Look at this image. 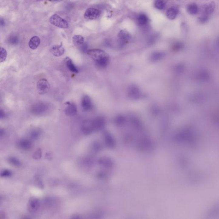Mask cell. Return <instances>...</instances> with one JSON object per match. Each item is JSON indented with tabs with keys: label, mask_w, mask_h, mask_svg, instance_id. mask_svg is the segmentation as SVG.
<instances>
[{
	"label": "cell",
	"mask_w": 219,
	"mask_h": 219,
	"mask_svg": "<svg viewBox=\"0 0 219 219\" xmlns=\"http://www.w3.org/2000/svg\"><path fill=\"white\" fill-rule=\"evenodd\" d=\"M40 43V38L38 36H34L30 39L29 43V46L31 49L35 50L38 47Z\"/></svg>",
	"instance_id": "obj_14"
},
{
	"label": "cell",
	"mask_w": 219,
	"mask_h": 219,
	"mask_svg": "<svg viewBox=\"0 0 219 219\" xmlns=\"http://www.w3.org/2000/svg\"><path fill=\"white\" fill-rule=\"evenodd\" d=\"M178 13V8L175 7H173L167 10L166 15L168 18L170 19L173 20L176 18Z\"/></svg>",
	"instance_id": "obj_16"
},
{
	"label": "cell",
	"mask_w": 219,
	"mask_h": 219,
	"mask_svg": "<svg viewBox=\"0 0 219 219\" xmlns=\"http://www.w3.org/2000/svg\"><path fill=\"white\" fill-rule=\"evenodd\" d=\"M17 146L21 150L27 151L31 150L33 147V144L31 140L27 139H23L18 142Z\"/></svg>",
	"instance_id": "obj_10"
},
{
	"label": "cell",
	"mask_w": 219,
	"mask_h": 219,
	"mask_svg": "<svg viewBox=\"0 0 219 219\" xmlns=\"http://www.w3.org/2000/svg\"><path fill=\"white\" fill-rule=\"evenodd\" d=\"M47 109V105L44 103H38L36 105H33L31 109V112L33 114L39 115L43 113Z\"/></svg>",
	"instance_id": "obj_9"
},
{
	"label": "cell",
	"mask_w": 219,
	"mask_h": 219,
	"mask_svg": "<svg viewBox=\"0 0 219 219\" xmlns=\"http://www.w3.org/2000/svg\"><path fill=\"white\" fill-rule=\"evenodd\" d=\"M9 42H10V43L15 45L18 43V38L16 37H14H14H12L10 38Z\"/></svg>",
	"instance_id": "obj_29"
},
{
	"label": "cell",
	"mask_w": 219,
	"mask_h": 219,
	"mask_svg": "<svg viewBox=\"0 0 219 219\" xmlns=\"http://www.w3.org/2000/svg\"><path fill=\"white\" fill-rule=\"evenodd\" d=\"M40 131L38 130H34L30 133V136L32 139L37 138L40 135Z\"/></svg>",
	"instance_id": "obj_27"
},
{
	"label": "cell",
	"mask_w": 219,
	"mask_h": 219,
	"mask_svg": "<svg viewBox=\"0 0 219 219\" xmlns=\"http://www.w3.org/2000/svg\"><path fill=\"white\" fill-rule=\"evenodd\" d=\"M72 40L75 45L79 46L82 45L84 43V38L81 35H75L73 36Z\"/></svg>",
	"instance_id": "obj_19"
},
{
	"label": "cell",
	"mask_w": 219,
	"mask_h": 219,
	"mask_svg": "<svg viewBox=\"0 0 219 219\" xmlns=\"http://www.w3.org/2000/svg\"><path fill=\"white\" fill-rule=\"evenodd\" d=\"M12 175V173L10 170H6L3 171L1 173V176L2 177H9Z\"/></svg>",
	"instance_id": "obj_28"
},
{
	"label": "cell",
	"mask_w": 219,
	"mask_h": 219,
	"mask_svg": "<svg viewBox=\"0 0 219 219\" xmlns=\"http://www.w3.org/2000/svg\"><path fill=\"white\" fill-rule=\"evenodd\" d=\"M39 206L40 203L38 199L33 197L29 199L27 206L29 212L32 213L36 212L39 208Z\"/></svg>",
	"instance_id": "obj_3"
},
{
	"label": "cell",
	"mask_w": 219,
	"mask_h": 219,
	"mask_svg": "<svg viewBox=\"0 0 219 219\" xmlns=\"http://www.w3.org/2000/svg\"><path fill=\"white\" fill-rule=\"evenodd\" d=\"M109 62V57L107 55H105L100 60L96 61L97 66L99 67L104 68L107 66Z\"/></svg>",
	"instance_id": "obj_18"
},
{
	"label": "cell",
	"mask_w": 219,
	"mask_h": 219,
	"mask_svg": "<svg viewBox=\"0 0 219 219\" xmlns=\"http://www.w3.org/2000/svg\"><path fill=\"white\" fill-rule=\"evenodd\" d=\"M118 38L119 39L120 44L123 45L129 42L131 39V36L128 31L126 30H121L118 34Z\"/></svg>",
	"instance_id": "obj_6"
},
{
	"label": "cell",
	"mask_w": 219,
	"mask_h": 219,
	"mask_svg": "<svg viewBox=\"0 0 219 219\" xmlns=\"http://www.w3.org/2000/svg\"><path fill=\"white\" fill-rule=\"evenodd\" d=\"M5 116H6V114H5V113L4 112V111H3L2 110H1V119L4 118H5Z\"/></svg>",
	"instance_id": "obj_30"
},
{
	"label": "cell",
	"mask_w": 219,
	"mask_h": 219,
	"mask_svg": "<svg viewBox=\"0 0 219 219\" xmlns=\"http://www.w3.org/2000/svg\"><path fill=\"white\" fill-rule=\"evenodd\" d=\"M46 157L49 160L50 158H51L52 157V154H51V153H47L46 155Z\"/></svg>",
	"instance_id": "obj_31"
},
{
	"label": "cell",
	"mask_w": 219,
	"mask_h": 219,
	"mask_svg": "<svg viewBox=\"0 0 219 219\" xmlns=\"http://www.w3.org/2000/svg\"><path fill=\"white\" fill-rule=\"evenodd\" d=\"M187 11L190 14L196 15L199 12V9L197 5L195 4H190L187 6Z\"/></svg>",
	"instance_id": "obj_20"
},
{
	"label": "cell",
	"mask_w": 219,
	"mask_h": 219,
	"mask_svg": "<svg viewBox=\"0 0 219 219\" xmlns=\"http://www.w3.org/2000/svg\"><path fill=\"white\" fill-rule=\"evenodd\" d=\"M50 52L55 57H60L64 54L65 50L62 45H54L50 49Z\"/></svg>",
	"instance_id": "obj_12"
},
{
	"label": "cell",
	"mask_w": 219,
	"mask_h": 219,
	"mask_svg": "<svg viewBox=\"0 0 219 219\" xmlns=\"http://www.w3.org/2000/svg\"><path fill=\"white\" fill-rule=\"evenodd\" d=\"M136 21L139 25L141 26H144L149 23V18L147 15L143 13L139 15L136 19Z\"/></svg>",
	"instance_id": "obj_15"
},
{
	"label": "cell",
	"mask_w": 219,
	"mask_h": 219,
	"mask_svg": "<svg viewBox=\"0 0 219 219\" xmlns=\"http://www.w3.org/2000/svg\"><path fill=\"white\" fill-rule=\"evenodd\" d=\"M37 1H44V0H37ZM47 1H50V2H56V1H58V0H47Z\"/></svg>",
	"instance_id": "obj_34"
},
{
	"label": "cell",
	"mask_w": 219,
	"mask_h": 219,
	"mask_svg": "<svg viewBox=\"0 0 219 219\" xmlns=\"http://www.w3.org/2000/svg\"><path fill=\"white\" fill-rule=\"evenodd\" d=\"M66 66L70 71L76 73L79 72V70L76 66L74 65L72 61L69 57H66Z\"/></svg>",
	"instance_id": "obj_17"
},
{
	"label": "cell",
	"mask_w": 219,
	"mask_h": 219,
	"mask_svg": "<svg viewBox=\"0 0 219 219\" xmlns=\"http://www.w3.org/2000/svg\"><path fill=\"white\" fill-rule=\"evenodd\" d=\"M73 217H72V218L73 219H78V218H80V217H79V215H76L73 216Z\"/></svg>",
	"instance_id": "obj_33"
},
{
	"label": "cell",
	"mask_w": 219,
	"mask_h": 219,
	"mask_svg": "<svg viewBox=\"0 0 219 219\" xmlns=\"http://www.w3.org/2000/svg\"><path fill=\"white\" fill-rule=\"evenodd\" d=\"M66 104L67 106L65 109V113L68 116H73L76 115L77 112V107L76 104L69 102H66Z\"/></svg>",
	"instance_id": "obj_8"
},
{
	"label": "cell",
	"mask_w": 219,
	"mask_h": 219,
	"mask_svg": "<svg viewBox=\"0 0 219 219\" xmlns=\"http://www.w3.org/2000/svg\"><path fill=\"white\" fill-rule=\"evenodd\" d=\"M7 52L6 50L2 47L1 48V59L0 61L1 62H3L5 61L7 58Z\"/></svg>",
	"instance_id": "obj_24"
},
{
	"label": "cell",
	"mask_w": 219,
	"mask_h": 219,
	"mask_svg": "<svg viewBox=\"0 0 219 219\" xmlns=\"http://www.w3.org/2000/svg\"><path fill=\"white\" fill-rule=\"evenodd\" d=\"M154 5L156 8L161 10L165 8L166 3L164 0H155Z\"/></svg>",
	"instance_id": "obj_22"
},
{
	"label": "cell",
	"mask_w": 219,
	"mask_h": 219,
	"mask_svg": "<svg viewBox=\"0 0 219 219\" xmlns=\"http://www.w3.org/2000/svg\"><path fill=\"white\" fill-rule=\"evenodd\" d=\"M101 11L98 9L89 8L86 10L84 17L86 19L93 20L98 19L100 16Z\"/></svg>",
	"instance_id": "obj_4"
},
{
	"label": "cell",
	"mask_w": 219,
	"mask_h": 219,
	"mask_svg": "<svg viewBox=\"0 0 219 219\" xmlns=\"http://www.w3.org/2000/svg\"><path fill=\"white\" fill-rule=\"evenodd\" d=\"M164 57V53L161 52H156L153 53L151 55L150 59L153 61H158V60L162 59Z\"/></svg>",
	"instance_id": "obj_21"
},
{
	"label": "cell",
	"mask_w": 219,
	"mask_h": 219,
	"mask_svg": "<svg viewBox=\"0 0 219 219\" xmlns=\"http://www.w3.org/2000/svg\"><path fill=\"white\" fill-rule=\"evenodd\" d=\"M36 87H37V91L39 94H44L49 91L50 83L46 79H41L37 82Z\"/></svg>",
	"instance_id": "obj_2"
},
{
	"label": "cell",
	"mask_w": 219,
	"mask_h": 219,
	"mask_svg": "<svg viewBox=\"0 0 219 219\" xmlns=\"http://www.w3.org/2000/svg\"><path fill=\"white\" fill-rule=\"evenodd\" d=\"M42 156V152L40 149H39L36 150V152H34L33 155V159L35 160H39L41 158Z\"/></svg>",
	"instance_id": "obj_26"
},
{
	"label": "cell",
	"mask_w": 219,
	"mask_h": 219,
	"mask_svg": "<svg viewBox=\"0 0 219 219\" xmlns=\"http://www.w3.org/2000/svg\"><path fill=\"white\" fill-rule=\"evenodd\" d=\"M215 7V5L214 2L205 5L203 8V15L209 17V15L212 14L213 12L214 11Z\"/></svg>",
	"instance_id": "obj_13"
},
{
	"label": "cell",
	"mask_w": 219,
	"mask_h": 219,
	"mask_svg": "<svg viewBox=\"0 0 219 219\" xmlns=\"http://www.w3.org/2000/svg\"><path fill=\"white\" fill-rule=\"evenodd\" d=\"M81 130L85 135L90 134L94 130H95L93 121L87 120L84 121L82 123Z\"/></svg>",
	"instance_id": "obj_5"
},
{
	"label": "cell",
	"mask_w": 219,
	"mask_h": 219,
	"mask_svg": "<svg viewBox=\"0 0 219 219\" xmlns=\"http://www.w3.org/2000/svg\"><path fill=\"white\" fill-rule=\"evenodd\" d=\"M128 93L129 96L133 99H139L141 96V93L139 89L134 85H132L129 87Z\"/></svg>",
	"instance_id": "obj_11"
},
{
	"label": "cell",
	"mask_w": 219,
	"mask_h": 219,
	"mask_svg": "<svg viewBox=\"0 0 219 219\" xmlns=\"http://www.w3.org/2000/svg\"><path fill=\"white\" fill-rule=\"evenodd\" d=\"M49 22L52 25L61 29H67L69 27L66 21L57 14H55L51 16L49 19Z\"/></svg>",
	"instance_id": "obj_1"
},
{
	"label": "cell",
	"mask_w": 219,
	"mask_h": 219,
	"mask_svg": "<svg viewBox=\"0 0 219 219\" xmlns=\"http://www.w3.org/2000/svg\"><path fill=\"white\" fill-rule=\"evenodd\" d=\"M81 107L84 111H88L93 107L91 99L89 96L84 95L81 100Z\"/></svg>",
	"instance_id": "obj_7"
},
{
	"label": "cell",
	"mask_w": 219,
	"mask_h": 219,
	"mask_svg": "<svg viewBox=\"0 0 219 219\" xmlns=\"http://www.w3.org/2000/svg\"><path fill=\"white\" fill-rule=\"evenodd\" d=\"M34 182L39 188L40 189H43L44 188L43 184L39 176H36L34 177Z\"/></svg>",
	"instance_id": "obj_25"
},
{
	"label": "cell",
	"mask_w": 219,
	"mask_h": 219,
	"mask_svg": "<svg viewBox=\"0 0 219 219\" xmlns=\"http://www.w3.org/2000/svg\"><path fill=\"white\" fill-rule=\"evenodd\" d=\"M5 215L4 213L1 212L0 214V219H4L5 218Z\"/></svg>",
	"instance_id": "obj_32"
},
{
	"label": "cell",
	"mask_w": 219,
	"mask_h": 219,
	"mask_svg": "<svg viewBox=\"0 0 219 219\" xmlns=\"http://www.w3.org/2000/svg\"><path fill=\"white\" fill-rule=\"evenodd\" d=\"M8 162L10 164L12 165L13 166L19 167L21 165V163L18 159L16 157H9L7 159Z\"/></svg>",
	"instance_id": "obj_23"
}]
</instances>
